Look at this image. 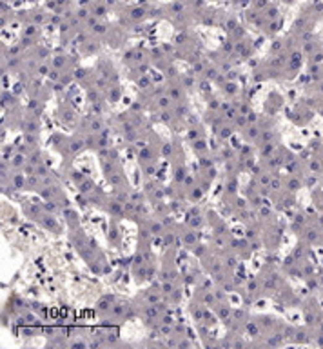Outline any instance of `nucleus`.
I'll list each match as a JSON object with an SVG mask.
<instances>
[{"mask_svg": "<svg viewBox=\"0 0 323 349\" xmlns=\"http://www.w3.org/2000/svg\"><path fill=\"white\" fill-rule=\"evenodd\" d=\"M93 189H94V184L89 178H85L84 182L78 184V191H80L82 195H89V193H93Z\"/></svg>", "mask_w": 323, "mask_h": 349, "instance_id": "f257e3e1", "label": "nucleus"}, {"mask_svg": "<svg viewBox=\"0 0 323 349\" xmlns=\"http://www.w3.org/2000/svg\"><path fill=\"white\" fill-rule=\"evenodd\" d=\"M111 304H113V296H104V298H100V302H98V311H100V313H106L107 309H111Z\"/></svg>", "mask_w": 323, "mask_h": 349, "instance_id": "f03ea898", "label": "nucleus"}, {"mask_svg": "<svg viewBox=\"0 0 323 349\" xmlns=\"http://www.w3.org/2000/svg\"><path fill=\"white\" fill-rule=\"evenodd\" d=\"M84 144H85V142L82 138H73L71 144H69V151H71V153H78L82 147H84Z\"/></svg>", "mask_w": 323, "mask_h": 349, "instance_id": "7ed1b4c3", "label": "nucleus"}, {"mask_svg": "<svg viewBox=\"0 0 323 349\" xmlns=\"http://www.w3.org/2000/svg\"><path fill=\"white\" fill-rule=\"evenodd\" d=\"M26 160H27V158L24 156V155L18 153V155H15V156H13L11 166H13V168H24V166H26Z\"/></svg>", "mask_w": 323, "mask_h": 349, "instance_id": "20e7f679", "label": "nucleus"}, {"mask_svg": "<svg viewBox=\"0 0 323 349\" xmlns=\"http://www.w3.org/2000/svg\"><path fill=\"white\" fill-rule=\"evenodd\" d=\"M125 309H127L125 304H116V306H113V316H122V318H125Z\"/></svg>", "mask_w": 323, "mask_h": 349, "instance_id": "39448f33", "label": "nucleus"}, {"mask_svg": "<svg viewBox=\"0 0 323 349\" xmlns=\"http://www.w3.org/2000/svg\"><path fill=\"white\" fill-rule=\"evenodd\" d=\"M42 224L45 225V227H49V229H54V231H60V227L56 225V222H54L53 216H44L42 218Z\"/></svg>", "mask_w": 323, "mask_h": 349, "instance_id": "423d86ee", "label": "nucleus"}, {"mask_svg": "<svg viewBox=\"0 0 323 349\" xmlns=\"http://www.w3.org/2000/svg\"><path fill=\"white\" fill-rule=\"evenodd\" d=\"M24 184H26V180H24V175H15V178H13L15 189H24Z\"/></svg>", "mask_w": 323, "mask_h": 349, "instance_id": "0eeeda50", "label": "nucleus"}, {"mask_svg": "<svg viewBox=\"0 0 323 349\" xmlns=\"http://www.w3.org/2000/svg\"><path fill=\"white\" fill-rule=\"evenodd\" d=\"M258 135H260V129L251 124V126H249V129H247V138H249V140H254V138H258Z\"/></svg>", "mask_w": 323, "mask_h": 349, "instance_id": "6e6552de", "label": "nucleus"}, {"mask_svg": "<svg viewBox=\"0 0 323 349\" xmlns=\"http://www.w3.org/2000/svg\"><path fill=\"white\" fill-rule=\"evenodd\" d=\"M171 97H162L160 100H158V107L160 109H169V106H171Z\"/></svg>", "mask_w": 323, "mask_h": 349, "instance_id": "1a4fd4ad", "label": "nucleus"}, {"mask_svg": "<svg viewBox=\"0 0 323 349\" xmlns=\"http://www.w3.org/2000/svg\"><path fill=\"white\" fill-rule=\"evenodd\" d=\"M218 313H220V318H223V320L227 322V318H229V313L230 309L227 306H220V309H218Z\"/></svg>", "mask_w": 323, "mask_h": 349, "instance_id": "9d476101", "label": "nucleus"}, {"mask_svg": "<svg viewBox=\"0 0 323 349\" xmlns=\"http://www.w3.org/2000/svg\"><path fill=\"white\" fill-rule=\"evenodd\" d=\"M230 135H232V127H225L223 126L222 129H220V138L225 140V138H229Z\"/></svg>", "mask_w": 323, "mask_h": 349, "instance_id": "9b49d317", "label": "nucleus"}, {"mask_svg": "<svg viewBox=\"0 0 323 349\" xmlns=\"http://www.w3.org/2000/svg\"><path fill=\"white\" fill-rule=\"evenodd\" d=\"M203 195V189L202 187H194L192 189V193H191V200H200Z\"/></svg>", "mask_w": 323, "mask_h": 349, "instance_id": "f8f14e48", "label": "nucleus"}, {"mask_svg": "<svg viewBox=\"0 0 323 349\" xmlns=\"http://www.w3.org/2000/svg\"><path fill=\"white\" fill-rule=\"evenodd\" d=\"M247 331H249V335H251V336H256L258 333H260V329H258V325H256L254 322H249V325H247Z\"/></svg>", "mask_w": 323, "mask_h": 349, "instance_id": "ddd939ff", "label": "nucleus"}, {"mask_svg": "<svg viewBox=\"0 0 323 349\" xmlns=\"http://www.w3.org/2000/svg\"><path fill=\"white\" fill-rule=\"evenodd\" d=\"M205 149H207V146H205V142H203V140H196V142H194V151L203 153Z\"/></svg>", "mask_w": 323, "mask_h": 349, "instance_id": "4468645a", "label": "nucleus"}, {"mask_svg": "<svg viewBox=\"0 0 323 349\" xmlns=\"http://www.w3.org/2000/svg\"><path fill=\"white\" fill-rule=\"evenodd\" d=\"M176 180H178V182H183V180H185V169H183V168H178V169H176Z\"/></svg>", "mask_w": 323, "mask_h": 349, "instance_id": "2eb2a0df", "label": "nucleus"}, {"mask_svg": "<svg viewBox=\"0 0 323 349\" xmlns=\"http://www.w3.org/2000/svg\"><path fill=\"white\" fill-rule=\"evenodd\" d=\"M91 131H93V133L102 131V122H100V120H93V122H91Z\"/></svg>", "mask_w": 323, "mask_h": 349, "instance_id": "dca6fc26", "label": "nucleus"}, {"mask_svg": "<svg viewBox=\"0 0 323 349\" xmlns=\"http://www.w3.org/2000/svg\"><path fill=\"white\" fill-rule=\"evenodd\" d=\"M192 315H194V318H196V320H203V318H205V313H203L202 309H194V311H192Z\"/></svg>", "mask_w": 323, "mask_h": 349, "instance_id": "f3484780", "label": "nucleus"}, {"mask_svg": "<svg viewBox=\"0 0 323 349\" xmlns=\"http://www.w3.org/2000/svg\"><path fill=\"white\" fill-rule=\"evenodd\" d=\"M73 180L80 184V182H84V180H85V177H84L82 173H78V171H75V173H73Z\"/></svg>", "mask_w": 323, "mask_h": 349, "instance_id": "a211bd4d", "label": "nucleus"}, {"mask_svg": "<svg viewBox=\"0 0 323 349\" xmlns=\"http://www.w3.org/2000/svg\"><path fill=\"white\" fill-rule=\"evenodd\" d=\"M162 289H163V291H162L163 294H171V293H173V286H171V284H167V282L162 286Z\"/></svg>", "mask_w": 323, "mask_h": 349, "instance_id": "6ab92c4d", "label": "nucleus"}, {"mask_svg": "<svg viewBox=\"0 0 323 349\" xmlns=\"http://www.w3.org/2000/svg\"><path fill=\"white\" fill-rule=\"evenodd\" d=\"M44 209H47L49 213H54V211H56V204H54V202H45Z\"/></svg>", "mask_w": 323, "mask_h": 349, "instance_id": "aec40b11", "label": "nucleus"}, {"mask_svg": "<svg viewBox=\"0 0 323 349\" xmlns=\"http://www.w3.org/2000/svg\"><path fill=\"white\" fill-rule=\"evenodd\" d=\"M151 231L158 235V233L162 231V224H158V222H156V224H151Z\"/></svg>", "mask_w": 323, "mask_h": 349, "instance_id": "412c9836", "label": "nucleus"}, {"mask_svg": "<svg viewBox=\"0 0 323 349\" xmlns=\"http://www.w3.org/2000/svg\"><path fill=\"white\" fill-rule=\"evenodd\" d=\"M109 233H111V235H109V240H113V242L118 240V231H116L114 227H113V231H109Z\"/></svg>", "mask_w": 323, "mask_h": 349, "instance_id": "4be33fe9", "label": "nucleus"}, {"mask_svg": "<svg viewBox=\"0 0 323 349\" xmlns=\"http://www.w3.org/2000/svg\"><path fill=\"white\" fill-rule=\"evenodd\" d=\"M173 322H174V320H173V316H171V315H165V316L162 318V324H169V325H173Z\"/></svg>", "mask_w": 323, "mask_h": 349, "instance_id": "5701e85b", "label": "nucleus"}, {"mask_svg": "<svg viewBox=\"0 0 323 349\" xmlns=\"http://www.w3.org/2000/svg\"><path fill=\"white\" fill-rule=\"evenodd\" d=\"M270 153H272V146H270V144H265V147H263V156H269Z\"/></svg>", "mask_w": 323, "mask_h": 349, "instance_id": "b1692460", "label": "nucleus"}, {"mask_svg": "<svg viewBox=\"0 0 323 349\" xmlns=\"http://www.w3.org/2000/svg\"><path fill=\"white\" fill-rule=\"evenodd\" d=\"M162 120H163V122H169V120H171V113L163 109V113H162Z\"/></svg>", "mask_w": 323, "mask_h": 349, "instance_id": "393cba45", "label": "nucleus"}, {"mask_svg": "<svg viewBox=\"0 0 323 349\" xmlns=\"http://www.w3.org/2000/svg\"><path fill=\"white\" fill-rule=\"evenodd\" d=\"M270 138H272V133H270V131H265V133H263V137H261V140H263V142H269Z\"/></svg>", "mask_w": 323, "mask_h": 349, "instance_id": "a878e982", "label": "nucleus"}, {"mask_svg": "<svg viewBox=\"0 0 323 349\" xmlns=\"http://www.w3.org/2000/svg\"><path fill=\"white\" fill-rule=\"evenodd\" d=\"M225 91H229V93H236V85L234 84H227L225 85Z\"/></svg>", "mask_w": 323, "mask_h": 349, "instance_id": "bb28decb", "label": "nucleus"}, {"mask_svg": "<svg viewBox=\"0 0 323 349\" xmlns=\"http://www.w3.org/2000/svg\"><path fill=\"white\" fill-rule=\"evenodd\" d=\"M247 120H249V124H254L256 122V115L254 113H249V115H247Z\"/></svg>", "mask_w": 323, "mask_h": 349, "instance_id": "cd10ccee", "label": "nucleus"}, {"mask_svg": "<svg viewBox=\"0 0 323 349\" xmlns=\"http://www.w3.org/2000/svg\"><path fill=\"white\" fill-rule=\"evenodd\" d=\"M171 151H173V147H171V146H169V144H167V146H165V147H163V155H165V156H167V155H171Z\"/></svg>", "mask_w": 323, "mask_h": 349, "instance_id": "c85d7f7f", "label": "nucleus"}, {"mask_svg": "<svg viewBox=\"0 0 323 349\" xmlns=\"http://www.w3.org/2000/svg\"><path fill=\"white\" fill-rule=\"evenodd\" d=\"M182 115H185V107H183V106H178V116H182Z\"/></svg>", "mask_w": 323, "mask_h": 349, "instance_id": "c756f323", "label": "nucleus"}]
</instances>
